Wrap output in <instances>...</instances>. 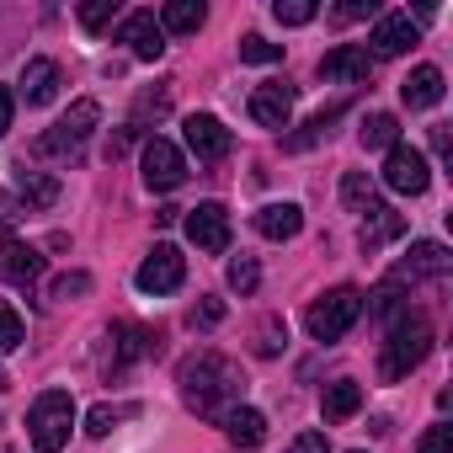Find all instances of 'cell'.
Returning a JSON list of instances; mask_svg holds the SVG:
<instances>
[{
    "mask_svg": "<svg viewBox=\"0 0 453 453\" xmlns=\"http://www.w3.org/2000/svg\"><path fill=\"white\" fill-rule=\"evenodd\" d=\"M176 384H181V400H187L197 416H208V421H224V416L241 405V389H246L241 368L224 357V352H192V357L181 363Z\"/></svg>",
    "mask_w": 453,
    "mask_h": 453,
    "instance_id": "6da1fadb",
    "label": "cell"
},
{
    "mask_svg": "<svg viewBox=\"0 0 453 453\" xmlns=\"http://www.w3.org/2000/svg\"><path fill=\"white\" fill-rule=\"evenodd\" d=\"M426 352H432V326H426V315H395V320H389V336H384V352H379V379H384V384L405 379L411 368L426 363Z\"/></svg>",
    "mask_w": 453,
    "mask_h": 453,
    "instance_id": "7a4b0ae2",
    "label": "cell"
},
{
    "mask_svg": "<svg viewBox=\"0 0 453 453\" xmlns=\"http://www.w3.org/2000/svg\"><path fill=\"white\" fill-rule=\"evenodd\" d=\"M70 426H75V400L70 389H43L27 411V437L38 453H59L70 442Z\"/></svg>",
    "mask_w": 453,
    "mask_h": 453,
    "instance_id": "3957f363",
    "label": "cell"
},
{
    "mask_svg": "<svg viewBox=\"0 0 453 453\" xmlns=\"http://www.w3.org/2000/svg\"><path fill=\"white\" fill-rule=\"evenodd\" d=\"M357 320H363V294H357V288H331V294H320V299L310 304V315H304V326H310L315 342H342Z\"/></svg>",
    "mask_w": 453,
    "mask_h": 453,
    "instance_id": "277c9868",
    "label": "cell"
},
{
    "mask_svg": "<svg viewBox=\"0 0 453 453\" xmlns=\"http://www.w3.org/2000/svg\"><path fill=\"white\" fill-rule=\"evenodd\" d=\"M96 123H102V107H96V102H75V107L38 139V155H81V144L91 139Z\"/></svg>",
    "mask_w": 453,
    "mask_h": 453,
    "instance_id": "5b68a950",
    "label": "cell"
},
{
    "mask_svg": "<svg viewBox=\"0 0 453 453\" xmlns=\"http://www.w3.org/2000/svg\"><path fill=\"white\" fill-rule=\"evenodd\" d=\"M426 181H432V165H426V155H421L416 144H395V150L384 155V187H389V192L421 197Z\"/></svg>",
    "mask_w": 453,
    "mask_h": 453,
    "instance_id": "8992f818",
    "label": "cell"
},
{
    "mask_svg": "<svg viewBox=\"0 0 453 453\" xmlns=\"http://www.w3.org/2000/svg\"><path fill=\"white\" fill-rule=\"evenodd\" d=\"M181 278H187V262H181V251H176V246H155V251L139 262V273H134L139 294H176V288H181Z\"/></svg>",
    "mask_w": 453,
    "mask_h": 453,
    "instance_id": "52a82bcc",
    "label": "cell"
},
{
    "mask_svg": "<svg viewBox=\"0 0 453 453\" xmlns=\"http://www.w3.org/2000/svg\"><path fill=\"white\" fill-rule=\"evenodd\" d=\"M187 241L197 251H230V213H224V203H197L187 208Z\"/></svg>",
    "mask_w": 453,
    "mask_h": 453,
    "instance_id": "ba28073f",
    "label": "cell"
},
{
    "mask_svg": "<svg viewBox=\"0 0 453 453\" xmlns=\"http://www.w3.org/2000/svg\"><path fill=\"white\" fill-rule=\"evenodd\" d=\"M187 181V160L171 139H150L144 144V187L150 192H176Z\"/></svg>",
    "mask_w": 453,
    "mask_h": 453,
    "instance_id": "9c48e42d",
    "label": "cell"
},
{
    "mask_svg": "<svg viewBox=\"0 0 453 453\" xmlns=\"http://www.w3.org/2000/svg\"><path fill=\"white\" fill-rule=\"evenodd\" d=\"M294 102H299V91H294L288 81H262V86L251 91V118H257L262 128H288Z\"/></svg>",
    "mask_w": 453,
    "mask_h": 453,
    "instance_id": "30bf717a",
    "label": "cell"
},
{
    "mask_svg": "<svg viewBox=\"0 0 453 453\" xmlns=\"http://www.w3.org/2000/svg\"><path fill=\"white\" fill-rule=\"evenodd\" d=\"M181 128H187V150H192L197 160H224V155H230V144H235L230 128H224L219 118H208V112H192Z\"/></svg>",
    "mask_w": 453,
    "mask_h": 453,
    "instance_id": "8fae6325",
    "label": "cell"
},
{
    "mask_svg": "<svg viewBox=\"0 0 453 453\" xmlns=\"http://www.w3.org/2000/svg\"><path fill=\"white\" fill-rule=\"evenodd\" d=\"M128 49H134V59H144V65H155L160 54H165V33H160V22H155V12H128L123 17V33H118Z\"/></svg>",
    "mask_w": 453,
    "mask_h": 453,
    "instance_id": "7c38bea8",
    "label": "cell"
},
{
    "mask_svg": "<svg viewBox=\"0 0 453 453\" xmlns=\"http://www.w3.org/2000/svg\"><path fill=\"white\" fill-rule=\"evenodd\" d=\"M368 75H373V59H368V49H357V43H342V49H331V54L320 59V81L363 86Z\"/></svg>",
    "mask_w": 453,
    "mask_h": 453,
    "instance_id": "4fadbf2b",
    "label": "cell"
},
{
    "mask_svg": "<svg viewBox=\"0 0 453 453\" xmlns=\"http://www.w3.org/2000/svg\"><path fill=\"white\" fill-rule=\"evenodd\" d=\"M448 267H453V257H448V246H437V241H416L411 246V257L395 267V283H421V278H448Z\"/></svg>",
    "mask_w": 453,
    "mask_h": 453,
    "instance_id": "5bb4252c",
    "label": "cell"
},
{
    "mask_svg": "<svg viewBox=\"0 0 453 453\" xmlns=\"http://www.w3.org/2000/svg\"><path fill=\"white\" fill-rule=\"evenodd\" d=\"M373 54L368 59H395V54H405L411 43H416V22L405 17V12H389V17H379V27H373Z\"/></svg>",
    "mask_w": 453,
    "mask_h": 453,
    "instance_id": "9a60e30c",
    "label": "cell"
},
{
    "mask_svg": "<svg viewBox=\"0 0 453 453\" xmlns=\"http://www.w3.org/2000/svg\"><path fill=\"white\" fill-rule=\"evenodd\" d=\"M442 91H448V81H442V70H437V65H416V70L400 81V102H405L411 112L437 107V102H442Z\"/></svg>",
    "mask_w": 453,
    "mask_h": 453,
    "instance_id": "2e32d148",
    "label": "cell"
},
{
    "mask_svg": "<svg viewBox=\"0 0 453 453\" xmlns=\"http://www.w3.org/2000/svg\"><path fill=\"white\" fill-rule=\"evenodd\" d=\"M400 235H405V219H400L395 208L373 203V208H368V219H363V230H357V246L373 257L379 246H389V241H400Z\"/></svg>",
    "mask_w": 453,
    "mask_h": 453,
    "instance_id": "e0dca14e",
    "label": "cell"
},
{
    "mask_svg": "<svg viewBox=\"0 0 453 453\" xmlns=\"http://www.w3.org/2000/svg\"><path fill=\"white\" fill-rule=\"evenodd\" d=\"M22 96H27V107H49V102L59 96V65H54V59H27V70H22Z\"/></svg>",
    "mask_w": 453,
    "mask_h": 453,
    "instance_id": "ac0fdd59",
    "label": "cell"
},
{
    "mask_svg": "<svg viewBox=\"0 0 453 453\" xmlns=\"http://www.w3.org/2000/svg\"><path fill=\"white\" fill-rule=\"evenodd\" d=\"M299 230H304L299 203H267V208L257 213V235H267V241H294Z\"/></svg>",
    "mask_w": 453,
    "mask_h": 453,
    "instance_id": "d6986e66",
    "label": "cell"
},
{
    "mask_svg": "<svg viewBox=\"0 0 453 453\" xmlns=\"http://www.w3.org/2000/svg\"><path fill=\"white\" fill-rule=\"evenodd\" d=\"M224 432H230L235 448H262V437H267V416L251 411V405H235L230 416H224Z\"/></svg>",
    "mask_w": 453,
    "mask_h": 453,
    "instance_id": "ffe728a7",
    "label": "cell"
},
{
    "mask_svg": "<svg viewBox=\"0 0 453 453\" xmlns=\"http://www.w3.org/2000/svg\"><path fill=\"white\" fill-rule=\"evenodd\" d=\"M320 411H326V421H352V416L363 411V389H357L352 379H336V384H326Z\"/></svg>",
    "mask_w": 453,
    "mask_h": 453,
    "instance_id": "44dd1931",
    "label": "cell"
},
{
    "mask_svg": "<svg viewBox=\"0 0 453 453\" xmlns=\"http://www.w3.org/2000/svg\"><path fill=\"white\" fill-rule=\"evenodd\" d=\"M17 197L27 208H54L59 203V181L49 171H17Z\"/></svg>",
    "mask_w": 453,
    "mask_h": 453,
    "instance_id": "7402d4cb",
    "label": "cell"
},
{
    "mask_svg": "<svg viewBox=\"0 0 453 453\" xmlns=\"http://www.w3.org/2000/svg\"><path fill=\"white\" fill-rule=\"evenodd\" d=\"M203 22H208L203 0H171V6L160 12V33H197Z\"/></svg>",
    "mask_w": 453,
    "mask_h": 453,
    "instance_id": "603a6c76",
    "label": "cell"
},
{
    "mask_svg": "<svg viewBox=\"0 0 453 453\" xmlns=\"http://www.w3.org/2000/svg\"><path fill=\"white\" fill-rule=\"evenodd\" d=\"M357 139H363L368 150H395V144H400V123H395V112H368L363 128H357Z\"/></svg>",
    "mask_w": 453,
    "mask_h": 453,
    "instance_id": "cb8c5ba5",
    "label": "cell"
},
{
    "mask_svg": "<svg viewBox=\"0 0 453 453\" xmlns=\"http://www.w3.org/2000/svg\"><path fill=\"white\" fill-rule=\"evenodd\" d=\"M22 342H27V326H22L17 304H12V299H0V357H6V352H17Z\"/></svg>",
    "mask_w": 453,
    "mask_h": 453,
    "instance_id": "d4e9b609",
    "label": "cell"
},
{
    "mask_svg": "<svg viewBox=\"0 0 453 453\" xmlns=\"http://www.w3.org/2000/svg\"><path fill=\"white\" fill-rule=\"evenodd\" d=\"M342 112H347V107H331V112H315V118L304 123V134H294V139H283V144H288V150H310V144H320V139L331 134V123H336Z\"/></svg>",
    "mask_w": 453,
    "mask_h": 453,
    "instance_id": "484cf974",
    "label": "cell"
},
{
    "mask_svg": "<svg viewBox=\"0 0 453 453\" xmlns=\"http://www.w3.org/2000/svg\"><path fill=\"white\" fill-rule=\"evenodd\" d=\"M342 203H347L352 213H368V208H373V181H368L363 171H347V176H342Z\"/></svg>",
    "mask_w": 453,
    "mask_h": 453,
    "instance_id": "4316f807",
    "label": "cell"
},
{
    "mask_svg": "<svg viewBox=\"0 0 453 453\" xmlns=\"http://www.w3.org/2000/svg\"><path fill=\"white\" fill-rule=\"evenodd\" d=\"M241 59H246V65H278V59H283V43H267V38L246 33V38H241Z\"/></svg>",
    "mask_w": 453,
    "mask_h": 453,
    "instance_id": "83f0119b",
    "label": "cell"
},
{
    "mask_svg": "<svg viewBox=\"0 0 453 453\" xmlns=\"http://www.w3.org/2000/svg\"><path fill=\"white\" fill-rule=\"evenodd\" d=\"M257 283H262V267H257V257L241 251V257L230 262V288H235V294H257Z\"/></svg>",
    "mask_w": 453,
    "mask_h": 453,
    "instance_id": "f1b7e54d",
    "label": "cell"
},
{
    "mask_svg": "<svg viewBox=\"0 0 453 453\" xmlns=\"http://www.w3.org/2000/svg\"><path fill=\"white\" fill-rule=\"evenodd\" d=\"M273 17L283 27H304V22H315V0H273Z\"/></svg>",
    "mask_w": 453,
    "mask_h": 453,
    "instance_id": "f546056e",
    "label": "cell"
},
{
    "mask_svg": "<svg viewBox=\"0 0 453 453\" xmlns=\"http://www.w3.org/2000/svg\"><path fill=\"white\" fill-rule=\"evenodd\" d=\"M112 17H118V0H86V6H81V27L86 33H102Z\"/></svg>",
    "mask_w": 453,
    "mask_h": 453,
    "instance_id": "4dcf8cb0",
    "label": "cell"
},
{
    "mask_svg": "<svg viewBox=\"0 0 453 453\" xmlns=\"http://www.w3.org/2000/svg\"><path fill=\"white\" fill-rule=\"evenodd\" d=\"M283 342H288V326H283L278 315H267V320H262V331H257V352H262V357H273Z\"/></svg>",
    "mask_w": 453,
    "mask_h": 453,
    "instance_id": "1f68e13d",
    "label": "cell"
},
{
    "mask_svg": "<svg viewBox=\"0 0 453 453\" xmlns=\"http://www.w3.org/2000/svg\"><path fill=\"white\" fill-rule=\"evenodd\" d=\"M70 294H91V278L86 273H65L49 283V299H70Z\"/></svg>",
    "mask_w": 453,
    "mask_h": 453,
    "instance_id": "d6a6232c",
    "label": "cell"
},
{
    "mask_svg": "<svg viewBox=\"0 0 453 453\" xmlns=\"http://www.w3.org/2000/svg\"><path fill=\"white\" fill-rule=\"evenodd\" d=\"M118 416H123V411H112V405H91V416H86V432H91V437H107V432L118 426Z\"/></svg>",
    "mask_w": 453,
    "mask_h": 453,
    "instance_id": "836d02e7",
    "label": "cell"
},
{
    "mask_svg": "<svg viewBox=\"0 0 453 453\" xmlns=\"http://www.w3.org/2000/svg\"><path fill=\"white\" fill-rule=\"evenodd\" d=\"M416 453H453V426H426V437L416 442Z\"/></svg>",
    "mask_w": 453,
    "mask_h": 453,
    "instance_id": "e575fe53",
    "label": "cell"
},
{
    "mask_svg": "<svg viewBox=\"0 0 453 453\" xmlns=\"http://www.w3.org/2000/svg\"><path fill=\"white\" fill-rule=\"evenodd\" d=\"M288 453H331V442H326V432H299L288 442Z\"/></svg>",
    "mask_w": 453,
    "mask_h": 453,
    "instance_id": "d590c367",
    "label": "cell"
},
{
    "mask_svg": "<svg viewBox=\"0 0 453 453\" xmlns=\"http://www.w3.org/2000/svg\"><path fill=\"white\" fill-rule=\"evenodd\" d=\"M219 320H224V304H219V299L192 304V326H219Z\"/></svg>",
    "mask_w": 453,
    "mask_h": 453,
    "instance_id": "8d00e7d4",
    "label": "cell"
},
{
    "mask_svg": "<svg viewBox=\"0 0 453 453\" xmlns=\"http://www.w3.org/2000/svg\"><path fill=\"white\" fill-rule=\"evenodd\" d=\"M12 118H17V96H12L6 86H0V139L12 134Z\"/></svg>",
    "mask_w": 453,
    "mask_h": 453,
    "instance_id": "74e56055",
    "label": "cell"
},
{
    "mask_svg": "<svg viewBox=\"0 0 453 453\" xmlns=\"http://www.w3.org/2000/svg\"><path fill=\"white\" fill-rule=\"evenodd\" d=\"M336 17H347V22H357V17H373V0H342V6H336Z\"/></svg>",
    "mask_w": 453,
    "mask_h": 453,
    "instance_id": "f35d334b",
    "label": "cell"
},
{
    "mask_svg": "<svg viewBox=\"0 0 453 453\" xmlns=\"http://www.w3.org/2000/svg\"><path fill=\"white\" fill-rule=\"evenodd\" d=\"M6 219H17V203H12V192H0V230H6Z\"/></svg>",
    "mask_w": 453,
    "mask_h": 453,
    "instance_id": "ab89813d",
    "label": "cell"
},
{
    "mask_svg": "<svg viewBox=\"0 0 453 453\" xmlns=\"http://www.w3.org/2000/svg\"><path fill=\"white\" fill-rule=\"evenodd\" d=\"M6 384H12V379H6V373H0V389H6Z\"/></svg>",
    "mask_w": 453,
    "mask_h": 453,
    "instance_id": "60d3db41",
    "label": "cell"
}]
</instances>
